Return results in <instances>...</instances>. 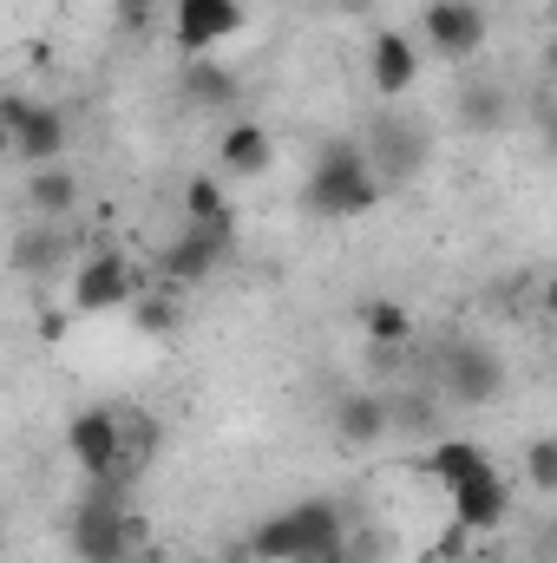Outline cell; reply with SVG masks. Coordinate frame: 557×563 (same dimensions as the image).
Instances as JSON below:
<instances>
[{
    "label": "cell",
    "mask_w": 557,
    "mask_h": 563,
    "mask_svg": "<svg viewBox=\"0 0 557 563\" xmlns=\"http://www.w3.org/2000/svg\"><path fill=\"white\" fill-rule=\"evenodd\" d=\"M419 33H426V46H433L439 59L466 66V59H479V46H485V7H479V0H426Z\"/></svg>",
    "instance_id": "cell-10"
},
{
    "label": "cell",
    "mask_w": 557,
    "mask_h": 563,
    "mask_svg": "<svg viewBox=\"0 0 557 563\" xmlns=\"http://www.w3.org/2000/svg\"><path fill=\"white\" fill-rule=\"evenodd\" d=\"M237 92H243V86H237V73H230V66H217L210 53L184 66V99H190V106H204V112H230V106H237Z\"/></svg>",
    "instance_id": "cell-19"
},
{
    "label": "cell",
    "mask_w": 557,
    "mask_h": 563,
    "mask_svg": "<svg viewBox=\"0 0 557 563\" xmlns=\"http://www.w3.org/2000/svg\"><path fill=\"white\" fill-rule=\"evenodd\" d=\"M40 334H46V341H59V334H66V314H59V308H53V314H40Z\"/></svg>",
    "instance_id": "cell-27"
},
{
    "label": "cell",
    "mask_w": 557,
    "mask_h": 563,
    "mask_svg": "<svg viewBox=\"0 0 557 563\" xmlns=\"http://www.w3.org/2000/svg\"><path fill=\"white\" fill-rule=\"evenodd\" d=\"M66 452L79 459L86 485H132L125 478V426H119V407H86L66 420Z\"/></svg>",
    "instance_id": "cell-5"
},
{
    "label": "cell",
    "mask_w": 557,
    "mask_h": 563,
    "mask_svg": "<svg viewBox=\"0 0 557 563\" xmlns=\"http://www.w3.org/2000/svg\"><path fill=\"white\" fill-rule=\"evenodd\" d=\"M545 66H551V92H557V40H551V53H545Z\"/></svg>",
    "instance_id": "cell-30"
},
{
    "label": "cell",
    "mask_w": 557,
    "mask_h": 563,
    "mask_svg": "<svg viewBox=\"0 0 557 563\" xmlns=\"http://www.w3.org/2000/svg\"><path fill=\"white\" fill-rule=\"evenodd\" d=\"M387 432H394V407L381 387H354L335 400V439L341 445H381Z\"/></svg>",
    "instance_id": "cell-13"
},
{
    "label": "cell",
    "mask_w": 557,
    "mask_h": 563,
    "mask_svg": "<svg viewBox=\"0 0 557 563\" xmlns=\"http://www.w3.org/2000/svg\"><path fill=\"white\" fill-rule=\"evenodd\" d=\"M545 314H551V321H557V269H551V276H545Z\"/></svg>",
    "instance_id": "cell-29"
},
{
    "label": "cell",
    "mask_w": 557,
    "mask_h": 563,
    "mask_svg": "<svg viewBox=\"0 0 557 563\" xmlns=\"http://www.w3.org/2000/svg\"><path fill=\"white\" fill-rule=\"evenodd\" d=\"M348 551H354V538H348V511L335 498H302L250 531L256 563H348Z\"/></svg>",
    "instance_id": "cell-1"
},
{
    "label": "cell",
    "mask_w": 557,
    "mask_h": 563,
    "mask_svg": "<svg viewBox=\"0 0 557 563\" xmlns=\"http://www.w3.org/2000/svg\"><path fill=\"white\" fill-rule=\"evenodd\" d=\"M452 518H459L472 538H485V531H499V525L512 518V485L499 478V465L479 472V478H466V485H452Z\"/></svg>",
    "instance_id": "cell-12"
},
{
    "label": "cell",
    "mask_w": 557,
    "mask_h": 563,
    "mask_svg": "<svg viewBox=\"0 0 557 563\" xmlns=\"http://www.w3.org/2000/svg\"><path fill=\"white\" fill-rule=\"evenodd\" d=\"M270 157H276V144H270V132H263L256 119L223 125V139H217V164H223V170H237V177H263Z\"/></svg>",
    "instance_id": "cell-16"
},
{
    "label": "cell",
    "mask_w": 557,
    "mask_h": 563,
    "mask_svg": "<svg viewBox=\"0 0 557 563\" xmlns=\"http://www.w3.org/2000/svg\"><path fill=\"white\" fill-rule=\"evenodd\" d=\"M184 223H210V230H237V210L223 197V177H190L184 184Z\"/></svg>",
    "instance_id": "cell-22"
},
{
    "label": "cell",
    "mask_w": 557,
    "mask_h": 563,
    "mask_svg": "<svg viewBox=\"0 0 557 563\" xmlns=\"http://www.w3.org/2000/svg\"><path fill=\"white\" fill-rule=\"evenodd\" d=\"M433 380H439V387H446V400H459V407H492V400L505 394V361H499V347H492V341L459 334V341H446V347H439Z\"/></svg>",
    "instance_id": "cell-4"
},
{
    "label": "cell",
    "mask_w": 557,
    "mask_h": 563,
    "mask_svg": "<svg viewBox=\"0 0 557 563\" xmlns=\"http://www.w3.org/2000/svg\"><path fill=\"white\" fill-rule=\"evenodd\" d=\"M125 563H164V551H157V544H139V551H132Z\"/></svg>",
    "instance_id": "cell-28"
},
{
    "label": "cell",
    "mask_w": 557,
    "mask_h": 563,
    "mask_svg": "<svg viewBox=\"0 0 557 563\" xmlns=\"http://www.w3.org/2000/svg\"><path fill=\"white\" fill-rule=\"evenodd\" d=\"M112 7H125V13H139V0H112Z\"/></svg>",
    "instance_id": "cell-31"
},
{
    "label": "cell",
    "mask_w": 557,
    "mask_h": 563,
    "mask_svg": "<svg viewBox=\"0 0 557 563\" xmlns=\"http://www.w3.org/2000/svg\"><path fill=\"white\" fill-rule=\"evenodd\" d=\"M368 164H374V177H381V190H401V184H414L419 170H426V157H433V144L419 132V119H401V112H381V119H368Z\"/></svg>",
    "instance_id": "cell-6"
},
{
    "label": "cell",
    "mask_w": 557,
    "mask_h": 563,
    "mask_svg": "<svg viewBox=\"0 0 557 563\" xmlns=\"http://www.w3.org/2000/svg\"><path fill=\"white\" fill-rule=\"evenodd\" d=\"M368 79H374V92L381 99H401V92H414L419 79V46L407 33H374V46H368Z\"/></svg>",
    "instance_id": "cell-14"
},
{
    "label": "cell",
    "mask_w": 557,
    "mask_h": 563,
    "mask_svg": "<svg viewBox=\"0 0 557 563\" xmlns=\"http://www.w3.org/2000/svg\"><path fill=\"white\" fill-rule=\"evenodd\" d=\"M452 106H459V125L479 132V139H499V132L512 125V92H505L499 79H466Z\"/></svg>",
    "instance_id": "cell-15"
},
{
    "label": "cell",
    "mask_w": 557,
    "mask_h": 563,
    "mask_svg": "<svg viewBox=\"0 0 557 563\" xmlns=\"http://www.w3.org/2000/svg\"><path fill=\"white\" fill-rule=\"evenodd\" d=\"M73 558L79 563H125L139 544H151L144 518L125 505V485H86V498L73 505Z\"/></svg>",
    "instance_id": "cell-3"
},
{
    "label": "cell",
    "mask_w": 557,
    "mask_h": 563,
    "mask_svg": "<svg viewBox=\"0 0 557 563\" xmlns=\"http://www.w3.org/2000/svg\"><path fill=\"white\" fill-rule=\"evenodd\" d=\"M132 314H139L144 334H171V328H177V301H171V288H157V295H139V301H132Z\"/></svg>",
    "instance_id": "cell-24"
},
{
    "label": "cell",
    "mask_w": 557,
    "mask_h": 563,
    "mask_svg": "<svg viewBox=\"0 0 557 563\" xmlns=\"http://www.w3.org/2000/svg\"><path fill=\"white\" fill-rule=\"evenodd\" d=\"M387 407H394V426H414V432H419V426H433V407H426L419 394H414V400H394V394H387Z\"/></svg>",
    "instance_id": "cell-25"
},
{
    "label": "cell",
    "mask_w": 557,
    "mask_h": 563,
    "mask_svg": "<svg viewBox=\"0 0 557 563\" xmlns=\"http://www.w3.org/2000/svg\"><path fill=\"white\" fill-rule=\"evenodd\" d=\"M171 33L190 59H204L217 40L243 33V0H171Z\"/></svg>",
    "instance_id": "cell-11"
},
{
    "label": "cell",
    "mask_w": 557,
    "mask_h": 563,
    "mask_svg": "<svg viewBox=\"0 0 557 563\" xmlns=\"http://www.w3.org/2000/svg\"><path fill=\"white\" fill-rule=\"evenodd\" d=\"M532 125H538V144L557 151V99H538V106H532Z\"/></svg>",
    "instance_id": "cell-26"
},
{
    "label": "cell",
    "mask_w": 557,
    "mask_h": 563,
    "mask_svg": "<svg viewBox=\"0 0 557 563\" xmlns=\"http://www.w3.org/2000/svg\"><path fill=\"white\" fill-rule=\"evenodd\" d=\"M419 472H426V478H439V485L452 492V485H466V478L492 472V452H485V445H472V439H433V452L419 459Z\"/></svg>",
    "instance_id": "cell-18"
},
{
    "label": "cell",
    "mask_w": 557,
    "mask_h": 563,
    "mask_svg": "<svg viewBox=\"0 0 557 563\" xmlns=\"http://www.w3.org/2000/svg\"><path fill=\"white\" fill-rule=\"evenodd\" d=\"M361 328H368V341H374L381 354H401V347L414 341V314H407L401 301H387V295L361 301Z\"/></svg>",
    "instance_id": "cell-21"
},
{
    "label": "cell",
    "mask_w": 557,
    "mask_h": 563,
    "mask_svg": "<svg viewBox=\"0 0 557 563\" xmlns=\"http://www.w3.org/2000/svg\"><path fill=\"white\" fill-rule=\"evenodd\" d=\"M26 203H33L40 223H66V217L79 210V177H73L66 164H40V170L26 177Z\"/></svg>",
    "instance_id": "cell-17"
},
{
    "label": "cell",
    "mask_w": 557,
    "mask_h": 563,
    "mask_svg": "<svg viewBox=\"0 0 557 563\" xmlns=\"http://www.w3.org/2000/svg\"><path fill=\"white\" fill-rule=\"evenodd\" d=\"M551 551H557V531H551Z\"/></svg>",
    "instance_id": "cell-33"
},
{
    "label": "cell",
    "mask_w": 557,
    "mask_h": 563,
    "mask_svg": "<svg viewBox=\"0 0 557 563\" xmlns=\"http://www.w3.org/2000/svg\"><path fill=\"white\" fill-rule=\"evenodd\" d=\"M144 295V276L119 256V250H92L73 269V308L79 314H106V308H132Z\"/></svg>",
    "instance_id": "cell-9"
},
{
    "label": "cell",
    "mask_w": 557,
    "mask_h": 563,
    "mask_svg": "<svg viewBox=\"0 0 557 563\" xmlns=\"http://www.w3.org/2000/svg\"><path fill=\"white\" fill-rule=\"evenodd\" d=\"M525 485H532V492H557V439L551 432L525 445Z\"/></svg>",
    "instance_id": "cell-23"
},
{
    "label": "cell",
    "mask_w": 557,
    "mask_h": 563,
    "mask_svg": "<svg viewBox=\"0 0 557 563\" xmlns=\"http://www.w3.org/2000/svg\"><path fill=\"white\" fill-rule=\"evenodd\" d=\"M66 263V223H33L13 236V269L20 276H53Z\"/></svg>",
    "instance_id": "cell-20"
},
{
    "label": "cell",
    "mask_w": 557,
    "mask_h": 563,
    "mask_svg": "<svg viewBox=\"0 0 557 563\" xmlns=\"http://www.w3.org/2000/svg\"><path fill=\"white\" fill-rule=\"evenodd\" d=\"M223 563H256V558H250V551H243V558H223Z\"/></svg>",
    "instance_id": "cell-32"
},
{
    "label": "cell",
    "mask_w": 557,
    "mask_h": 563,
    "mask_svg": "<svg viewBox=\"0 0 557 563\" xmlns=\"http://www.w3.org/2000/svg\"><path fill=\"white\" fill-rule=\"evenodd\" d=\"M381 197H387V190H381V177H374L368 151H361L354 139L321 144V157H315V170H308V184H302V203H308L315 217H328V223L368 217Z\"/></svg>",
    "instance_id": "cell-2"
},
{
    "label": "cell",
    "mask_w": 557,
    "mask_h": 563,
    "mask_svg": "<svg viewBox=\"0 0 557 563\" xmlns=\"http://www.w3.org/2000/svg\"><path fill=\"white\" fill-rule=\"evenodd\" d=\"M0 125H7V144H13V157H20L26 170L59 164V151H66V112H59V106H33V99L7 92V99H0Z\"/></svg>",
    "instance_id": "cell-8"
},
{
    "label": "cell",
    "mask_w": 557,
    "mask_h": 563,
    "mask_svg": "<svg viewBox=\"0 0 557 563\" xmlns=\"http://www.w3.org/2000/svg\"><path fill=\"white\" fill-rule=\"evenodd\" d=\"M230 243H237V230L184 223V230H177V236L157 250V282H164V288H197V282H210L217 269H223Z\"/></svg>",
    "instance_id": "cell-7"
}]
</instances>
